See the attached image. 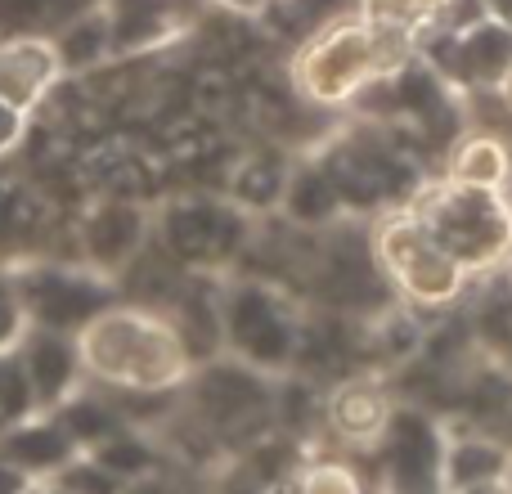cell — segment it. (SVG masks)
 I'll return each mask as SVG.
<instances>
[{"mask_svg":"<svg viewBox=\"0 0 512 494\" xmlns=\"http://www.w3.org/2000/svg\"><path fill=\"white\" fill-rule=\"evenodd\" d=\"M81 378L99 391H180L194 373L180 328L167 310L108 301L72 333Z\"/></svg>","mask_w":512,"mask_h":494,"instance_id":"obj_1","label":"cell"},{"mask_svg":"<svg viewBox=\"0 0 512 494\" xmlns=\"http://www.w3.org/2000/svg\"><path fill=\"white\" fill-rule=\"evenodd\" d=\"M405 59H414V41L378 32L360 14H342L306 32L288 63V81L297 99L315 108H351L364 86L396 72Z\"/></svg>","mask_w":512,"mask_h":494,"instance_id":"obj_2","label":"cell"},{"mask_svg":"<svg viewBox=\"0 0 512 494\" xmlns=\"http://www.w3.org/2000/svg\"><path fill=\"white\" fill-rule=\"evenodd\" d=\"M409 212L463 274H490L512 261V194L508 189H472L454 180L414 189Z\"/></svg>","mask_w":512,"mask_h":494,"instance_id":"obj_3","label":"cell"},{"mask_svg":"<svg viewBox=\"0 0 512 494\" xmlns=\"http://www.w3.org/2000/svg\"><path fill=\"white\" fill-rule=\"evenodd\" d=\"M373 270L382 274L391 297H400L414 310H450L468 292V274L436 247L432 234L418 225L409 203L382 207L364 230Z\"/></svg>","mask_w":512,"mask_h":494,"instance_id":"obj_4","label":"cell"},{"mask_svg":"<svg viewBox=\"0 0 512 494\" xmlns=\"http://www.w3.org/2000/svg\"><path fill=\"white\" fill-rule=\"evenodd\" d=\"M221 342L225 355L252 364L261 373H283L297 364V342L301 324L292 319V310L283 306V297L265 283H234L221 301Z\"/></svg>","mask_w":512,"mask_h":494,"instance_id":"obj_5","label":"cell"},{"mask_svg":"<svg viewBox=\"0 0 512 494\" xmlns=\"http://www.w3.org/2000/svg\"><path fill=\"white\" fill-rule=\"evenodd\" d=\"M189 396L194 418H203L212 432H248L261 427L274 414V387L270 373L252 369V364L234 360V355H212V360L194 364L189 382L180 387Z\"/></svg>","mask_w":512,"mask_h":494,"instance_id":"obj_6","label":"cell"},{"mask_svg":"<svg viewBox=\"0 0 512 494\" xmlns=\"http://www.w3.org/2000/svg\"><path fill=\"white\" fill-rule=\"evenodd\" d=\"M243 243V216L216 203H176L162 216V252L176 265L225 261Z\"/></svg>","mask_w":512,"mask_h":494,"instance_id":"obj_7","label":"cell"},{"mask_svg":"<svg viewBox=\"0 0 512 494\" xmlns=\"http://www.w3.org/2000/svg\"><path fill=\"white\" fill-rule=\"evenodd\" d=\"M144 247H149V216L126 198L95 203L81 221V256H86V270L99 279L131 270Z\"/></svg>","mask_w":512,"mask_h":494,"instance_id":"obj_8","label":"cell"},{"mask_svg":"<svg viewBox=\"0 0 512 494\" xmlns=\"http://www.w3.org/2000/svg\"><path fill=\"white\" fill-rule=\"evenodd\" d=\"M18 297L27 306V319L36 328H54V333H77L95 310L108 306L99 274H68V270L36 274L27 288H18Z\"/></svg>","mask_w":512,"mask_h":494,"instance_id":"obj_9","label":"cell"},{"mask_svg":"<svg viewBox=\"0 0 512 494\" xmlns=\"http://www.w3.org/2000/svg\"><path fill=\"white\" fill-rule=\"evenodd\" d=\"M391 414H396V396H391V387L378 373H355V378L337 382L324 405V418H328V427H333V436L355 445V450L382 445V436H387V427H391Z\"/></svg>","mask_w":512,"mask_h":494,"instance_id":"obj_10","label":"cell"},{"mask_svg":"<svg viewBox=\"0 0 512 494\" xmlns=\"http://www.w3.org/2000/svg\"><path fill=\"white\" fill-rule=\"evenodd\" d=\"M63 77L59 50L45 32H5L0 36V99L18 113H32L54 81Z\"/></svg>","mask_w":512,"mask_h":494,"instance_id":"obj_11","label":"cell"},{"mask_svg":"<svg viewBox=\"0 0 512 494\" xmlns=\"http://www.w3.org/2000/svg\"><path fill=\"white\" fill-rule=\"evenodd\" d=\"M18 364H23V378L36 396V409L50 414L54 405L72 396L81 387V360H77V342L72 333H54V328H27L23 342L14 346Z\"/></svg>","mask_w":512,"mask_h":494,"instance_id":"obj_12","label":"cell"},{"mask_svg":"<svg viewBox=\"0 0 512 494\" xmlns=\"http://www.w3.org/2000/svg\"><path fill=\"white\" fill-rule=\"evenodd\" d=\"M77 454L81 450L68 441V432H63L50 414H32V418H23V423H14L9 432H0V459L23 468L32 481H50L54 472L68 468Z\"/></svg>","mask_w":512,"mask_h":494,"instance_id":"obj_13","label":"cell"},{"mask_svg":"<svg viewBox=\"0 0 512 494\" xmlns=\"http://www.w3.org/2000/svg\"><path fill=\"white\" fill-rule=\"evenodd\" d=\"M512 68V32L490 18L459 32V90L495 95V86Z\"/></svg>","mask_w":512,"mask_h":494,"instance_id":"obj_14","label":"cell"},{"mask_svg":"<svg viewBox=\"0 0 512 494\" xmlns=\"http://www.w3.org/2000/svg\"><path fill=\"white\" fill-rule=\"evenodd\" d=\"M279 203H283V212L297 225H306V230H333L337 216H346L342 194H337V185L328 180V171L319 167V162H301V167L288 171Z\"/></svg>","mask_w":512,"mask_h":494,"instance_id":"obj_15","label":"cell"},{"mask_svg":"<svg viewBox=\"0 0 512 494\" xmlns=\"http://www.w3.org/2000/svg\"><path fill=\"white\" fill-rule=\"evenodd\" d=\"M445 180L472 189H508L512 185V149L495 131H472L450 149Z\"/></svg>","mask_w":512,"mask_h":494,"instance_id":"obj_16","label":"cell"},{"mask_svg":"<svg viewBox=\"0 0 512 494\" xmlns=\"http://www.w3.org/2000/svg\"><path fill=\"white\" fill-rule=\"evenodd\" d=\"M512 472V450L495 436H472V441H454L441 450V477L454 494L481 486V481H495Z\"/></svg>","mask_w":512,"mask_h":494,"instance_id":"obj_17","label":"cell"},{"mask_svg":"<svg viewBox=\"0 0 512 494\" xmlns=\"http://www.w3.org/2000/svg\"><path fill=\"white\" fill-rule=\"evenodd\" d=\"M50 418L68 432V441L77 445L81 454L95 450L99 441H108V436L122 427V418H117V409L108 405L104 396H90V391H72L63 405L50 409Z\"/></svg>","mask_w":512,"mask_h":494,"instance_id":"obj_18","label":"cell"},{"mask_svg":"<svg viewBox=\"0 0 512 494\" xmlns=\"http://www.w3.org/2000/svg\"><path fill=\"white\" fill-rule=\"evenodd\" d=\"M50 41H54V50H59V68L77 72V68H90L95 59H104V50H113V27H108V14L86 9V14H77L72 23H63Z\"/></svg>","mask_w":512,"mask_h":494,"instance_id":"obj_19","label":"cell"},{"mask_svg":"<svg viewBox=\"0 0 512 494\" xmlns=\"http://www.w3.org/2000/svg\"><path fill=\"white\" fill-rule=\"evenodd\" d=\"M441 9L445 0H355V14L364 23H373L378 32L405 36V41H418L423 32H432Z\"/></svg>","mask_w":512,"mask_h":494,"instance_id":"obj_20","label":"cell"},{"mask_svg":"<svg viewBox=\"0 0 512 494\" xmlns=\"http://www.w3.org/2000/svg\"><path fill=\"white\" fill-rule=\"evenodd\" d=\"M86 454L99 463V468H108L113 477H122V481H135L140 472H149V463H153L149 445H144L140 436H126L122 427H117L108 441H99L95 450H86Z\"/></svg>","mask_w":512,"mask_h":494,"instance_id":"obj_21","label":"cell"},{"mask_svg":"<svg viewBox=\"0 0 512 494\" xmlns=\"http://www.w3.org/2000/svg\"><path fill=\"white\" fill-rule=\"evenodd\" d=\"M32 414H41V409H36V396L23 378V364H18L14 351L0 355V432H9L14 423H23Z\"/></svg>","mask_w":512,"mask_h":494,"instance_id":"obj_22","label":"cell"},{"mask_svg":"<svg viewBox=\"0 0 512 494\" xmlns=\"http://www.w3.org/2000/svg\"><path fill=\"white\" fill-rule=\"evenodd\" d=\"M50 481H59V486L72 490V494H122V490H126V481L113 477L108 468H99L90 454H77V459H72L68 468L54 472Z\"/></svg>","mask_w":512,"mask_h":494,"instance_id":"obj_23","label":"cell"},{"mask_svg":"<svg viewBox=\"0 0 512 494\" xmlns=\"http://www.w3.org/2000/svg\"><path fill=\"white\" fill-rule=\"evenodd\" d=\"M297 494H364L360 477H355L351 463H337V459H319L301 472Z\"/></svg>","mask_w":512,"mask_h":494,"instance_id":"obj_24","label":"cell"},{"mask_svg":"<svg viewBox=\"0 0 512 494\" xmlns=\"http://www.w3.org/2000/svg\"><path fill=\"white\" fill-rule=\"evenodd\" d=\"M270 5H283L292 23L306 27V32H315V27H324V23H333V18L351 14L355 0H270Z\"/></svg>","mask_w":512,"mask_h":494,"instance_id":"obj_25","label":"cell"},{"mask_svg":"<svg viewBox=\"0 0 512 494\" xmlns=\"http://www.w3.org/2000/svg\"><path fill=\"white\" fill-rule=\"evenodd\" d=\"M27 328H32V319H27V306H23V297H18V288L0 283V355L14 351Z\"/></svg>","mask_w":512,"mask_h":494,"instance_id":"obj_26","label":"cell"},{"mask_svg":"<svg viewBox=\"0 0 512 494\" xmlns=\"http://www.w3.org/2000/svg\"><path fill=\"white\" fill-rule=\"evenodd\" d=\"M23 135H27V113H18V108H9L0 99V158H9L23 144Z\"/></svg>","mask_w":512,"mask_h":494,"instance_id":"obj_27","label":"cell"},{"mask_svg":"<svg viewBox=\"0 0 512 494\" xmlns=\"http://www.w3.org/2000/svg\"><path fill=\"white\" fill-rule=\"evenodd\" d=\"M41 481H32L23 468H14L9 459H0V494H32Z\"/></svg>","mask_w":512,"mask_h":494,"instance_id":"obj_28","label":"cell"},{"mask_svg":"<svg viewBox=\"0 0 512 494\" xmlns=\"http://www.w3.org/2000/svg\"><path fill=\"white\" fill-rule=\"evenodd\" d=\"M481 5H486L490 23H499V27H508L512 32V0H481Z\"/></svg>","mask_w":512,"mask_h":494,"instance_id":"obj_29","label":"cell"},{"mask_svg":"<svg viewBox=\"0 0 512 494\" xmlns=\"http://www.w3.org/2000/svg\"><path fill=\"white\" fill-rule=\"evenodd\" d=\"M459 494H512V481L508 477H495V481H481V486H468Z\"/></svg>","mask_w":512,"mask_h":494,"instance_id":"obj_30","label":"cell"},{"mask_svg":"<svg viewBox=\"0 0 512 494\" xmlns=\"http://www.w3.org/2000/svg\"><path fill=\"white\" fill-rule=\"evenodd\" d=\"M490 99H495V104H499V108H504V113L512 117V68H508V77L495 86V95H490Z\"/></svg>","mask_w":512,"mask_h":494,"instance_id":"obj_31","label":"cell"},{"mask_svg":"<svg viewBox=\"0 0 512 494\" xmlns=\"http://www.w3.org/2000/svg\"><path fill=\"white\" fill-rule=\"evenodd\" d=\"M32 494H72V490H63L59 481H41V486H36Z\"/></svg>","mask_w":512,"mask_h":494,"instance_id":"obj_32","label":"cell"}]
</instances>
